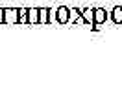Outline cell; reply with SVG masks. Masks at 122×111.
<instances>
[{
  "mask_svg": "<svg viewBox=\"0 0 122 111\" xmlns=\"http://www.w3.org/2000/svg\"><path fill=\"white\" fill-rule=\"evenodd\" d=\"M57 17H59V21H67V9H59Z\"/></svg>",
  "mask_w": 122,
  "mask_h": 111,
  "instance_id": "obj_1",
  "label": "cell"
},
{
  "mask_svg": "<svg viewBox=\"0 0 122 111\" xmlns=\"http://www.w3.org/2000/svg\"><path fill=\"white\" fill-rule=\"evenodd\" d=\"M104 19H106V15H104V11H102V9H98V11H96V21H98V22H102Z\"/></svg>",
  "mask_w": 122,
  "mask_h": 111,
  "instance_id": "obj_2",
  "label": "cell"
},
{
  "mask_svg": "<svg viewBox=\"0 0 122 111\" xmlns=\"http://www.w3.org/2000/svg\"><path fill=\"white\" fill-rule=\"evenodd\" d=\"M115 21H122V9H115Z\"/></svg>",
  "mask_w": 122,
  "mask_h": 111,
  "instance_id": "obj_3",
  "label": "cell"
}]
</instances>
